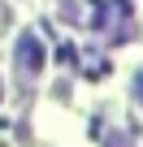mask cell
<instances>
[{
    "label": "cell",
    "instance_id": "7a4b0ae2",
    "mask_svg": "<svg viewBox=\"0 0 143 147\" xmlns=\"http://www.w3.org/2000/svg\"><path fill=\"white\" fill-rule=\"evenodd\" d=\"M134 95H139V104H143V69H139V78H134Z\"/></svg>",
    "mask_w": 143,
    "mask_h": 147
},
{
    "label": "cell",
    "instance_id": "6da1fadb",
    "mask_svg": "<svg viewBox=\"0 0 143 147\" xmlns=\"http://www.w3.org/2000/svg\"><path fill=\"white\" fill-rule=\"evenodd\" d=\"M18 52H22V69H26V74H35V69H39V48H35V39H22V48H18Z\"/></svg>",
    "mask_w": 143,
    "mask_h": 147
}]
</instances>
